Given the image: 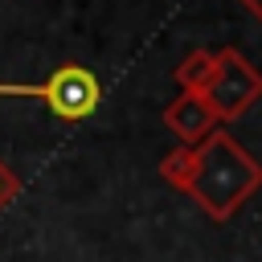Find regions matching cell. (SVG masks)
<instances>
[{"label":"cell","mask_w":262,"mask_h":262,"mask_svg":"<svg viewBox=\"0 0 262 262\" xmlns=\"http://www.w3.org/2000/svg\"><path fill=\"white\" fill-rule=\"evenodd\" d=\"M258 188H262V164L229 131H209L196 143V172L184 192L196 201L205 217L229 221Z\"/></svg>","instance_id":"obj_1"},{"label":"cell","mask_w":262,"mask_h":262,"mask_svg":"<svg viewBox=\"0 0 262 262\" xmlns=\"http://www.w3.org/2000/svg\"><path fill=\"white\" fill-rule=\"evenodd\" d=\"M201 94H205V102L213 106L217 123H233V119H242V115L262 98V70H258L242 49L225 45V49H217L213 74H209V82L201 86Z\"/></svg>","instance_id":"obj_2"},{"label":"cell","mask_w":262,"mask_h":262,"mask_svg":"<svg viewBox=\"0 0 262 262\" xmlns=\"http://www.w3.org/2000/svg\"><path fill=\"white\" fill-rule=\"evenodd\" d=\"M37 98L53 111V119H61V123H82V119H90V115L98 111V102H102V82H98L86 66L66 61V66H57V70L37 86Z\"/></svg>","instance_id":"obj_3"},{"label":"cell","mask_w":262,"mask_h":262,"mask_svg":"<svg viewBox=\"0 0 262 262\" xmlns=\"http://www.w3.org/2000/svg\"><path fill=\"white\" fill-rule=\"evenodd\" d=\"M164 127L180 139V143H201L209 131H217V115L205 102L201 90H180L168 106H164Z\"/></svg>","instance_id":"obj_4"},{"label":"cell","mask_w":262,"mask_h":262,"mask_svg":"<svg viewBox=\"0 0 262 262\" xmlns=\"http://www.w3.org/2000/svg\"><path fill=\"white\" fill-rule=\"evenodd\" d=\"M192 172H196V143H180L160 160V180H168L180 192L192 184Z\"/></svg>","instance_id":"obj_5"},{"label":"cell","mask_w":262,"mask_h":262,"mask_svg":"<svg viewBox=\"0 0 262 262\" xmlns=\"http://www.w3.org/2000/svg\"><path fill=\"white\" fill-rule=\"evenodd\" d=\"M213 57H217V49H192V53H184L180 66H176V86L180 90H201L209 82V74H213Z\"/></svg>","instance_id":"obj_6"},{"label":"cell","mask_w":262,"mask_h":262,"mask_svg":"<svg viewBox=\"0 0 262 262\" xmlns=\"http://www.w3.org/2000/svg\"><path fill=\"white\" fill-rule=\"evenodd\" d=\"M16 192H20V180H16V172L0 160V209H4V205H12V201H16Z\"/></svg>","instance_id":"obj_7"},{"label":"cell","mask_w":262,"mask_h":262,"mask_svg":"<svg viewBox=\"0 0 262 262\" xmlns=\"http://www.w3.org/2000/svg\"><path fill=\"white\" fill-rule=\"evenodd\" d=\"M237 4H242V8H246V12H250L258 25H262V0H237Z\"/></svg>","instance_id":"obj_8"}]
</instances>
